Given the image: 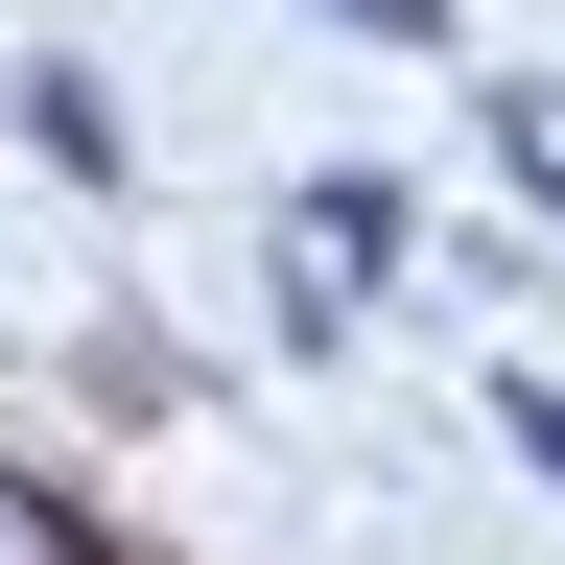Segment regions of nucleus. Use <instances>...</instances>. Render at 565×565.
<instances>
[{
	"label": "nucleus",
	"instance_id": "nucleus-1",
	"mask_svg": "<svg viewBox=\"0 0 565 565\" xmlns=\"http://www.w3.org/2000/svg\"><path fill=\"white\" fill-rule=\"evenodd\" d=\"M494 141H519V166H542V212H565V95H494Z\"/></svg>",
	"mask_w": 565,
	"mask_h": 565
},
{
	"label": "nucleus",
	"instance_id": "nucleus-2",
	"mask_svg": "<svg viewBox=\"0 0 565 565\" xmlns=\"http://www.w3.org/2000/svg\"><path fill=\"white\" fill-rule=\"evenodd\" d=\"M330 24H377V47H424V24H448V0H330Z\"/></svg>",
	"mask_w": 565,
	"mask_h": 565
}]
</instances>
